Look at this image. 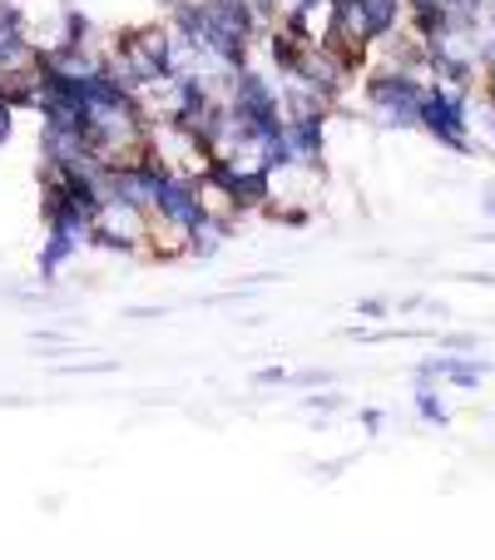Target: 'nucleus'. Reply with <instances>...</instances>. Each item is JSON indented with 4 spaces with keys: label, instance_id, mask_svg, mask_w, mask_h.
I'll use <instances>...</instances> for the list:
<instances>
[{
    "label": "nucleus",
    "instance_id": "obj_1",
    "mask_svg": "<svg viewBox=\"0 0 495 560\" xmlns=\"http://www.w3.org/2000/svg\"><path fill=\"white\" fill-rule=\"evenodd\" d=\"M426 95V74L406 70V65H367L362 70V100L387 129H416V109Z\"/></svg>",
    "mask_w": 495,
    "mask_h": 560
},
{
    "label": "nucleus",
    "instance_id": "obj_2",
    "mask_svg": "<svg viewBox=\"0 0 495 560\" xmlns=\"http://www.w3.org/2000/svg\"><path fill=\"white\" fill-rule=\"evenodd\" d=\"M416 129L446 154H481V139H471V90H451L441 80H426Z\"/></svg>",
    "mask_w": 495,
    "mask_h": 560
},
{
    "label": "nucleus",
    "instance_id": "obj_3",
    "mask_svg": "<svg viewBox=\"0 0 495 560\" xmlns=\"http://www.w3.org/2000/svg\"><path fill=\"white\" fill-rule=\"evenodd\" d=\"M90 248H99V254H149V213L139 209V203L119 199V194H109L105 203H99L95 213V229H90Z\"/></svg>",
    "mask_w": 495,
    "mask_h": 560
},
{
    "label": "nucleus",
    "instance_id": "obj_4",
    "mask_svg": "<svg viewBox=\"0 0 495 560\" xmlns=\"http://www.w3.org/2000/svg\"><path fill=\"white\" fill-rule=\"evenodd\" d=\"M352 15H357L362 40L377 50L381 40H391V35L401 31V21H406V0H352Z\"/></svg>",
    "mask_w": 495,
    "mask_h": 560
},
{
    "label": "nucleus",
    "instance_id": "obj_5",
    "mask_svg": "<svg viewBox=\"0 0 495 560\" xmlns=\"http://www.w3.org/2000/svg\"><path fill=\"white\" fill-rule=\"evenodd\" d=\"M80 254H85V244H74L70 233H55V229H45L40 258H35V283H45V288H50L55 278H60L64 268H70Z\"/></svg>",
    "mask_w": 495,
    "mask_h": 560
},
{
    "label": "nucleus",
    "instance_id": "obj_6",
    "mask_svg": "<svg viewBox=\"0 0 495 560\" xmlns=\"http://www.w3.org/2000/svg\"><path fill=\"white\" fill-rule=\"evenodd\" d=\"M228 233H233V219L219 209H209L199 223L189 229V244H184V254L189 258H213L223 244H228Z\"/></svg>",
    "mask_w": 495,
    "mask_h": 560
},
{
    "label": "nucleus",
    "instance_id": "obj_7",
    "mask_svg": "<svg viewBox=\"0 0 495 560\" xmlns=\"http://www.w3.org/2000/svg\"><path fill=\"white\" fill-rule=\"evenodd\" d=\"M411 407H416V417L426 427H451V407L441 397V382H416L411 387Z\"/></svg>",
    "mask_w": 495,
    "mask_h": 560
},
{
    "label": "nucleus",
    "instance_id": "obj_8",
    "mask_svg": "<svg viewBox=\"0 0 495 560\" xmlns=\"http://www.w3.org/2000/svg\"><path fill=\"white\" fill-rule=\"evenodd\" d=\"M485 372H491V362H481L475 352H446V377L441 382H451V387H461V392H475L485 382Z\"/></svg>",
    "mask_w": 495,
    "mask_h": 560
},
{
    "label": "nucleus",
    "instance_id": "obj_9",
    "mask_svg": "<svg viewBox=\"0 0 495 560\" xmlns=\"http://www.w3.org/2000/svg\"><path fill=\"white\" fill-rule=\"evenodd\" d=\"M446 15H451V0H406V25L416 40L432 35L436 25H446Z\"/></svg>",
    "mask_w": 495,
    "mask_h": 560
},
{
    "label": "nucleus",
    "instance_id": "obj_10",
    "mask_svg": "<svg viewBox=\"0 0 495 560\" xmlns=\"http://www.w3.org/2000/svg\"><path fill=\"white\" fill-rule=\"evenodd\" d=\"M303 412H313V417H332V412H342V407H347V397H342V392H303Z\"/></svg>",
    "mask_w": 495,
    "mask_h": 560
},
{
    "label": "nucleus",
    "instance_id": "obj_11",
    "mask_svg": "<svg viewBox=\"0 0 495 560\" xmlns=\"http://www.w3.org/2000/svg\"><path fill=\"white\" fill-rule=\"evenodd\" d=\"M119 362L115 358H105V362H60V377H105V372H115Z\"/></svg>",
    "mask_w": 495,
    "mask_h": 560
},
{
    "label": "nucleus",
    "instance_id": "obj_12",
    "mask_svg": "<svg viewBox=\"0 0 495 560\" xmlns=\"http://www.w3.org/2000/svg\"><path fill=\"white\" fill-rule=\"evenodd\" d=\"M332 382H338V372H327V368L287 372V387H303V392H313V387H332Z\"/></svg>",
    "mask_w": 495,
    "mask_h": 560
},
{
    "label": "nucleus",
    "instance_id": "obj_13",
    "mask_svg": "<svg viewBox=\"0 0 495 560\" xmlns=\"http://www.w3.org/2000/svg\"><path fill=\"white\" fill-rule=\"evenodd\" d=\"M352 313H357V323H387L391 303H387V298H357V307H352Z\"/></svg>",
    "mask_w": 495,
    "mask_h": 560
},
{
    "label": "nucleus",
    "instance_id": "obj_14",
    "mask_svg": "<svg viewBox=\"0 0 495 560\" xmlns=\"http://www.w3.org/2000/svg\"><path fill=\"white\" fill-rule=\"evenodd\" d=\"M436 348L441 352H481V338H475V332H441Z\"/></svg>",
    "mask_w": 495,
    "mask_h": 560
},
{
    "label": "nucleus",
    "instance_id": "obj_15",
    "mask_svg": "<svg viewBox=\"0 0 495 560\" xmlns=\"http://www.w3.org/2000/svg\"><path fill=\"white\" fill-rule=\"evenodd\" d=\"M248 5H254V15H258V25H263V31H268V25H273L283 11H293V0H248Z\"/></svg>",
    "mask_w": 495,
    "mask_h": 560
},
{
    "label": "nucleus",
    "instance_id": "obj_16",
    "mask_svg": "<svg viewBox=\"0 0 495 560\" xmlns=\"http://www.w3.org/2000/svg\"><path fill=\"white\" fill-rule=\"evenodd\" d=\"M481 80H495V31L481 35Z\"/></svg>",
    "mask_w": 495,
    "mask_h": 560
},
{
    "label": "nucleus",
    "instance_id": "obj_17",
    "mask_svg": "<svg viewBox=\"0 0 495 560\" xmlns=\"http://www.w3.org/2000/svg\"><path fill=\"white\" fill-rule=\"evenodd\" d=\"M254 387H287V368H258Z\"/></svg>",
    "mask_w": 495,
    "mask_h": 560
},
{
    "label": "nucleus",
    "instance_id": "obj_18",
    "mask_svg": "<svg viewBox=\"0 0 495 560\" xmlns=\"http://www.w3.org/2000/svg\"><path fill=\"white\" fill-rule=\"evenodd\" d=\"M391 313H426V293H406L391 303Z\"/></svg>",
    "mask_w": 495,
    "mask_h": 560
},
{
    "label": "nucleus",
    "instance_id": "obj_19",
    "mask_svg": "<svg viewBox=\"0 0 495 560\" xmlns=\"http://www.w3.org/2000/svg\"><path fill=\"white\" fill-rule=\"evenodd\" d=\"M381 427H387V412H381V407H367V412H362V432L377 436Z\"/></svg>",
    "mask_w": 495,
    "mask_h": 560
},
{
    "label": "nucleus",
    "instance_id": "obj_20",
    "mask_svg": "<svg viewBox=\"0 0 495 560\" xmlns=\"http://www.w3.org/2000/svg\"><path fill=\"white\" fill-rule=\"evenodd\" d=\"M11 129H15V109L5 105V100H0V144L11 139Z\"/></svg>",
    "mask_w": 495,
    "mask_h": 560
},
{
    "label": "nucleus",
    "instance_id": "obj_21",
    "mask_svg": "<svg viewBox=\"0 0 495 560\" xmlns=\"http://www.w3.org/2000/svg\"><path fill=\"white\" fill-rule=\"evenodd\" d=\"M125 317H134V323H149V317H164V307H129Z\"/></svg>",
    "mask_w": 495,
    "mask_h": 560
},
{
    "label": "nucleus",
    "instance_id": "obj_22",
    "mask_svg": "<svg viewBox=\"0 0 495 560\" xmlns=\"http://www.w3.org/2000/svg\"><path fill=\"white\" fill-rule=\"evenodd\" d=\"M481 213H485V219H495V184L481 194Z\"/></svg>",
    "mask_w": 495,
    "mask_h": 560
},
{
    "label": "nucleus",
    "instance_id": "obj_23",
    "mask_svg": "<svg viewBox=\"0 0 495 560\" xmlns=\"http://www.w3.org/2000/svg\"><path fill=\"white\" fill-rule=\"evenodd\" d=\"M342 466H347V462H322V466H317V476H322V481H332V476H338Z\"/></svg>",
    "mask_w": 495,
    "mask_h": 560
},
{
    "label": "nucleus",
    "instance_id": "obj_24",
    "mask_svg": "<svg viewBox=\"0 0 495 560\" xmlns=\"http://www.w3.org/2000/svg\"><path fill=\"white\" fill-rule=\"evenodd\" d=\"M481 90H485V105H491V115H495V80H481Z\"/></svg>",
    "mask_w": 495,
    "mask_h": 560
},
{
    "label": "nucleus",
    "instance_id": "obj_25",
    "mask_svg": "<svg viewBox=\"0 0 495 560\" xmlns=\"http://www.w3.org/2000/svg\"><path fill=\"white\" fill-rule=\"evenodd\" d=\"M154 5H164V11H169V5H179V0H154Z\"/></svg>",
    "mask_w": 495,
    "mask_h": 560
}]
</instances>
